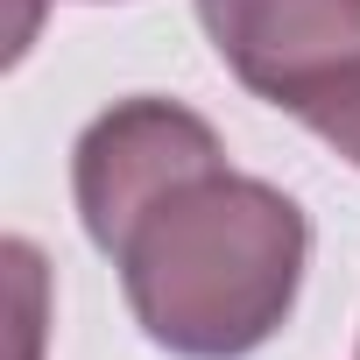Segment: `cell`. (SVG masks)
Listing matches in <instances>:
<instances>
[{
  "mask_svg": "<svg viewBox=\"0 0 360 360\" xmlns=\"http://www.w3.org/2000/svg\"><path fill=\"white\" fill-rule=\"evenodd\" d=\"M134 325L176 360L262 353L304 290L311 219L269 176L212 162L162 191L106 255Z\"/></svg>",
  "mask_w": 360,
  "mask_h": 360,
  "instance_id": "cell-1",
  "label": "cell"
},
{
  "mask_svg": "<svg viewBox=\"0 0 360 360\" xmlns=\"http://www.w3.org/2000/svg\"><path fill=\"white\" fill-rule=\"evenodd\" d=\"M212 162H226V141L212 134L205 113L176 106V99H155V92H134V99L106 106L71 148V191H78L85 240L99 255H113L120 233L162 191H176L184 176H198Z\"/></svg>",
  "mask_w": 360,
  "mask_h": 360,
  "instance_id": "cell-2",
  "label": "cell"
},
{
  "mask_svg": "<svg viewBox=\"0 0 360 360\" xmlns=\"http://www.w3.org/2000/svg\"><path fill=\"white\" fill-rule=\"evenodd\" d=\"M198 22L219 64L283 113L360 64V0H198Z\"/></svg>",
  "mask_w": 360,
  "mask_h": 360,
  "instance_id": "cell-3",
  "label": "cell"
},
{
  "mask_svg": "<svg viewBox=\"0 0 360 360\" xmlns=\"http://www.w3.org/2000/svg\"><path fill=\"white\" fill-rule=\"evenodd\" d=\"M297 120H304L332 155H346V162L360 169V64H346L332 85H318V92L297 106Z\"/></svg>",
  "mask_w": 360,
  "mask_h": 360,
  "instance_id": "cell-4",
  "label": "cell"
},
{
  "mask_svg": "<svg viewBox=\"0 0 360 360\" xmlns=\"http://www.w3.org/2000/svg\"><path fill=\"white\" fill-rule=\"evenodd\" d=\"M353 360H360V353H353Z\"/></svg>",
  "mask_w": 360,
  "mask_h": 360,
  "instance_id": "cell-5",
  "label": "cell"
}]
</instances>
